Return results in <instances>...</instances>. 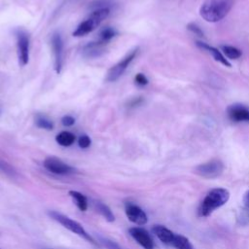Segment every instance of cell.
Returning a JSON list of instances; mask_svg holds the SVG:
<instances>
[{"label": "cell", "mask_w": 249, "mask_h": 249, "mask_svg": "<svg viewBox=\"0 0 249 249\" xmlns=\"http://www.w3.org/2000/svg\"><path fill=\"white\" fill-rule=\"evenodd\" d=\"M233 6V0H205L199 8L200 17L208 22L223 19Z\"/></svg>", "instance_id": "1"}, {"label": "cell", "mask_w": 249, "mask_h": 249, "mask_svg": "<svg viewBox=\"0 0 249 249\" xmlns=\"http://www.w3.org/2000/svg\"><path fill=\"white\" fill-rule=\"evenodd\" d=\"M230 199V192L225 188L212 189L203 198L199 207L198 215L200 217H208L216 209L225 205Z\"/></svg>", "instance_id": "2"}, {"label": "cell", "mask_w": 249, "mask_h": 249, "mask_svg": "<svg viewBox=\"0 0 249 249\" xmlns=\"http://www.w3.org/2000/svg\"><path fill=\"white\" fill-rule=\"evenodd\" d=\"M49 216L53 219L54 221H56L57 223H59L62 227H64L65 229L69 230L70 231H72L73 233L81 236L82 238H84L85 240H87L88 242H89L90 244L94 245V246H98V242L84 229V227L78 223L77 221L63 215L62 213H59L57 211L52 210L49 211Z\"/></svg>", "instance_id": "3"}, {"label": "cell", "mask_w": 249, "mask_h": 249, "mask_svg": "<svg viewBox=\"0 0 249 249\" xmlns=\"http://www.w3.org/2000/svg\"><path fill=\"white\" fill-rule=\"evenodd\" d=\"M109 14H110L109 8H101V9L93 10L89 15V17L78 25L77 29L73 32V36L80 37L91 32L109 16Z\"/></svg>", "instance_id": "4"}, {"label": "cell", "mask_w": 249, "mask_h": 249, "mask_svg": "<svg viewBox=\"0 0 249 249\" xmlns=\"http://www.w3.org/2000/svg\"><path fill=\"white\" fill-rule=\"evenodd\" d=\"M224 169L225 165L220 160H211L196 166L195 173L206 179H214L219 177Z\"/></svg>", "instance_id": "5"}, {"label": "cell", "mask_w": 249, "mask_h": 249, "mask_svg": "<svg viewBox=\"0 0 249 249\" xmlns=\"http://www.w3.org/2000/svg\"><path fill=\"white\" fill-rule=\"evenodd\" d=\"M137 53H138V49L132 50L121 61H119L117 64H115L113 67H111L107 73L106 80L109 82H114V81L118 80L123 75V73L126 70V68L131 63V61L134 59Z\"/></svg>", "instance_id": "6"}, {"label": "cell", "mask_w": 249, "mask_h": 249, "mask_svg": "<svg viewBox=\"0 0 249 249\" xmlns=\"http://www.w3.org/2000/svg\"><path fill=\"white\" fill-rule=\"evenodd\" d=\"M44 166L47 170L57 175H68L76 172V169L55 157H49L44 160Z\"/></svg>", "instance_id": "7"}, {"label": "cell", "mask_w": 249, "mask_h": 249, "mask_svg": "<svg viewBox=\"0 0 249 249\" xmlns=\"http://www.w3.org/2000/svg\"><path fill=\"white\" fill-rule=\"evenodd\" d=\"M124 212L128 220L136 225H145L148 222L147 214L144 212L142 208H140L137 204L132 202H125L124 204Z\"/></svg>", "instance_id": "8"}, {"label": "cell", "mask_w": 249, "mask_h": 249, "mask_svg": "<svg viewBox=\"0 0 249 249\" xmlns=\"http://www.w3.org/2000/svg\"><path fill=\"white\" fill-rule=\"evenodd\" d=\"M129 234L144 249H154L155 242L150 233L143 228L133 227L129 229Z\"/></svg>", "instance_id": "9"}, {"label": "cell", "mask_w": 249, "mask_h": 249, "mask_svg": "<svg viewBox=\"0 0 249 249\" xmlns=\"http://www.w3.org/2000/svg\"><path fill=\"white\" fill-rule=\"evenodd\" d=\"M18 59L21 65H26L29 60V37L23 31L17 33Z\"/></svg>", "instance_id": "10"}, {"label": "cell", "mask_w": 249, "mask_h": 249, "mask_svg": "<svg viewBox=\"0 0 249 249\" xmlns=\"http://www.w3.org/2000/svg\"><path fill=\"white\" fill-rule=\"evenodd\" d=\"M227 114L234 123L249 122V108L242 104H231L227 108Z\"/></svg>", "instance_id": "11"}, {"label": "cell", "mask_w": 249, "mask_h": 249, "mask_svg": "<svg viewBox=\"0 0 249 249\" xmlns=\"http://www.w3.org/2000/svg\"><path fill=\"white\" fill-rule=\"evenodd\" d=\"M52 47L54 54V68L57 73H60L62 68L63 57V41L58 33H54L52 36Z\"/></svg>", "instance_id": "12"}, {"label": "cell", "mask_w": 249, "mask_h": 249, "mask_svg": "<svg viewBox=\"0 0 249 249\" xmlns=\"http://www.w3.org/2000/svg\"><path fill=\"white\" fill-rule=\"evenodd\" d=\"M153 232L155 233V235L164 244H167V245H171L172 243V240L174 238V235L175 233L170 231L169 229H167L166 227L164 226H161V225H155L152 229Z\"/></svg>", "instance_id": "13"}, {"label": "cell", "mask_w": 249, "mask_h": 249, "mask_svg": "<svg viewBox=\"0 0 249 249\" xmlns=\"http://www.w3.org/2000/svg\"><path fill=\"white\" fill-rule=\"evenodd\" d=\"M196 44L198 48H200V49L206 51L207 53H209L216 61H219L220 63H222L223 65H225L227 67H231V63L227 60V58L221 53V52L218 49H216V48H214V47H212V46H210V45H208L204 42H200V41H197Z\"/></svg>", "instance_id": "14"}, {"label": "cell", "mask_w": 249, "mask_h": 249, "mask_svg": "<svg viewBox=\"0 0 249 249\" xmlns=\"http://www.w3.org/2000/svg\"><path fill=\"white\" fill-rule=\"evenodd\" d=\"M103 45L104 43L101 41L90 42L83 48V53L88 57L99 56L103 53Z\"/></svg>", "instance_id": "15"}, {"label": "cell", "mask_w": 249, "mask_h": 249, "mask_svg": "<svg viewBox=\"0 0 249 249\" xmlns=\"http://www.w3.org/2000/svg\"><path fill=\"white\" fill-rule=\"evenodd\" d=\"M92 206H93V209L97 213H99L106 221L113 222L115 220V216H114L112 210L105 203H103L99 200H93Z\"/></svg>", "instance_id": "16"}, {"label": "cell", "mask_w": 249, "mask_h": 249, "mask_svg": "<svg viewBox=\"0 0 249 249\" xmlns=\"http://www.w3.org/2000/svg\"><path fill=\"white\" fill-rule=\"evenodd\" d=\"M69 196L73 198L77 207L81 211H86L88 209V205H89L88 198L83 194H81L77 191H69Z\"/></svg>", "instance_id": "17"}, {"label": "cell", "mask_w": 249, "mask_h": 249, "mask_svg": "<svg viewBox=\"0 0 249 249\" xmlns=\"http://www.w3.org/2000/svg\"><path fill=\"white\" fill-rule=\"evenodd\" d=\"M171 246H173L175 249H194L192 243L186 236L176 233L172 240Z\"/></svg>", "instance_id": "18"}, {"label": "cell", "mask_w": 249, "mask_h": 249, "mask_svg": "<svg viewBox=\"0 0 249 249\" xmlns=\"http://www.w3.org/2000/svg\"><path fill=\"white\" fill-rule=\"evenodd\" d=\"M75 139H76L75 135L69 131H61L55 137L56 142L63 147L71 146L75 142Z\"/></svg>", "instance_id": "19"}, {"label": "cell", "mask_w": 249, "mask_h": 249, "mask_svg": "<svg viewBox=\"0 0 249 249\" xmlns=\"http://www.w3.org/2000/svg\"><path fill=\"white\" fill-rule=\"evenodd\" d=\"M0 173L4 174L5 176L11 178V179H16L18 177V173L17 169L10 164L8 161L0 159Z\"/></svg>", "instance_id": "20"}, {"label": "cell", "mask_w": 249, "mask_h": 249, "mask_svg": "<svg viewBox=\"0 0 249 249\" xmlns=\"http://www.w3.org/2000/svg\"><path fill=\"white\" fill-rule=\"evenodd\" d=\"M222 51L224 54L230 59H237L242 55V52L232 46H222Z\"/></svg>", "instance_id": "21"}, {"label": "cell", "mask_w": 249, "mask_h": 249, "mask_svg": "<svg viewBox=\"0 0 249 249\" xmlns=\"http://www.w3.org/2000/svg\"><path fill=\"white\" fill-rule=\"evenodd\" d=\"M35 122H36L37 126L40 128H44V129H48V130H51L53 128V123L43 116H37Z\"/></svg>", "instance_id": "22"}, {"label": "cell", "mask_w": 249, "mask_h": 249, "mask_svg": "<svg viewBox=\"0 0 249 249\" xmlns=\"http://www.w3.org/2000/svg\"><path fill=\"white\" fill-rule=\"evenodd\" d=\"M116 34H117V32H116V30L114 28H112V27H105L100 32V41L103 42V43H106L109 40H111L113 37H115Z\"/></svg>", "instance_id": "23"}, {"label": "cell", "mask_w": 249, "mask_h": 249, "mask_svg": "<svg viewBox=\"0 0 249 249\" xmlns=\"http://www.w3.org/2000/svg\"><path fill=\"white\" fill-rule=\"evenodd\" d=\"M98 241L100 243H102L103 246L106 249H124L122 246H120L118 243H116L115 241H113L111 239H108V238H105V237H102V236H99V240Z\"/></svg>", "instance_id": "24"}, {"label": "cell", "mask_w": 249, "mask_h": 249, "mask_svg": "<svg viewBox=\"0 0 249 249\" xmlns=\"http://www.w3.org/2000/svg\"><path fill=\"white\" fill-rule=\"evenodd\" d=\"M187 28H188L191 32H193L194 34H196V35H197V36H199V37H203V35H204L202 29H201L196 23L191 22V23H189V24L187 25Z\"/></svg>", "instance_id": "25"}, {"label": "cell", "mask_w": 249, "mask_h": 249, "mask_svg": "<svg viewBox=\"0 0 249 249\" xmlns=\"http://www.w3.org/2000/svg\"><path fill=\"white\" fill-rule=\"evenodd\" d=\"M90 143H91L90 138H89L88 135H86V134L81 135L80 138H79V140H78L79 146H80L81 148H83V149L89 148V147L90 146Z\"/></svg>", "instance_id": "26"}, {"label": "cell", "mask_w": 249, "mask_h": 249, "mask_svg": "<svg viewBox=\"0 0 249 249\" xmlns=\"http://www.w3.org/2000/svg\"><path fill=\"white\" fill-rule=\"evenodd\" d=\"M148 79L147 77L142 74V73H138L136 76H135V83L139 86H146L148 84Z\"/></svg>", "instance_id": "27"}, {"label": "cell", "mask_w": 249, "mask_h": 249, "mask_svg": "<svg viewBox=\"0 0 249 249\" xmlns=\"http://www.w3.org/2000/svg\"><path fill=\"white\" fill-rule=\"evenodd\" d=\"M61 123L63 125L65 126H71L75 124V119L72 117V116H64L62 119H61Z\"/></svg>", "instance_id": "28"}, {"label": "cell", "mask_w": 249, "mask_h": 249, "mask_svg": "<svg viewBox=\"0 0 249 249\" xmlns=\"http://www.w3.org/2000/svg\"><path fill=\"white\" fill-rule=\"evenodd\" d=\"M243 202H244V206H245V208H246V210H247V212L249 214V190H248V192L244 196Z\"/></svg>", "instance_id": "29"}, {"label": "cell", "mask_w": 249, "mask_h": 249, "mask_svg": "<svg viewBox=\"0 0 249 249\" xmlns=\"http://www.w3.org/2000/svg\"><path fill=\"white\" fill-rule=\"evenodd\" d=\"M43 249H53V248H43Z\"/></svg>", "instance_id": "30"}, {"label": "cell", "mask_w": 249, "mask_h": 249, "mask_svg": "<svg viewBox=\"0 0 249 249\" xmlns=\"http://www.w3.org/2000/svg\"><path fill=\"white\" fill-rule=\"evenodd\" d=\"M0 249H1V248H0Z\"/></svg>", "instance_id": "31"}]
</instances>
